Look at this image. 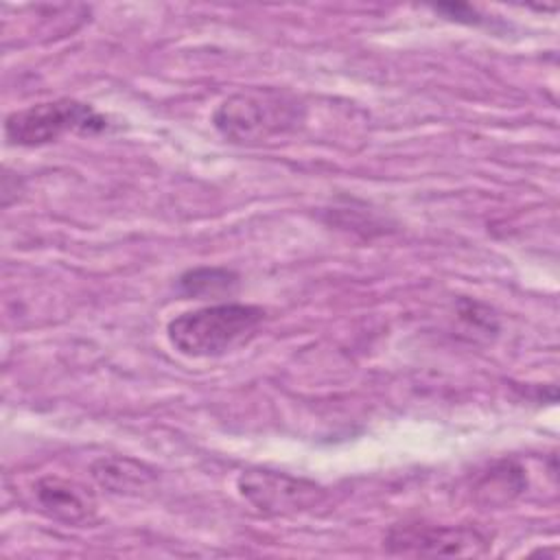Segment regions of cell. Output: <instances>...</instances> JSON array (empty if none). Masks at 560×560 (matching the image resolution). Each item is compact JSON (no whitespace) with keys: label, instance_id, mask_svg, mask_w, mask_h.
Returning <instances> with one entry per match:
<instances>
[{"label":"cell","instance_id":"obj_1","mask_svg":"<svg viewBox=\"0 0 560 560\" xmlns=\"http://www.w3.org/2000/svg\"><path fill=\"white\" fill-rule=\"evenodd\" d=\"M265 311L252 304H214L173 317L166 326L171 346L195 359L221 357L254 337Z\"/></svg>","mask_w":560,"mask_h":560},{"label":"cell","instance_id":"obj_2","mask_svg":"<svg viewBox=\"0 0 560 560\" xmlns=\"http://www.w3.org/2000/svg\"><path fill=\"white\" fill-rule=\"evenodd\" d=\"M302 107L273 90L238 92L228 96L212 114L214 127L232 142L254 144L295 129Z\"/></svg>","mask_w":560,"mask_h":560},{"label":"cell","instance_id":"obj_7","mask_svg":"<svg viewBox=\"0 0 560 560\" xmlns=\"http://www.w3.org/2000/svg\"><path fill=\"white\" fill-rule=\"evenodd\" d=\"M98 486L116 494H138L155 481V470L131 457H101L92 464Z\"/></svg>","mask_w":560,"mask_h":560},{"label":"cell","instance_id":"obj_4","mask_svg":"<svg viewBox=\"0 0 560 560\" xmlns=\"http://www.w3.org/2000/svg\"><path fill=\"white\" fill-rule=\"evenodd\" d=\"M385 547L402 556H479L488 549V538L464 525L400 523L387 532Z\"/></svg>","mask_w":560,"mask_h":560},{"label":"cell","instance_id":"obj_5","mask_svg":"<svg viewBox=\"0 0 560 560\" xmlns=\"http://www.w3.org/2000/svg\"><path fill=\"white\" fill-rule=\"evenodd\" d=\"M236 486L245 501H249L262 514L300 512L317 505L324 499V488L315 481L276 470H245Z\"/></svg>","mask_w":560,"mask_h":560},{"label":"cell","instance_id":"obj_8","mask_svg":"<svg viewBox=\"0 0 560 560\" xmlns=\"http://www.w3.org/2000/svg\"><path fill=\"white\" fill-rule=\"evenodd\" d=\"M238 282V276L223 267H199L190 269L179 278V289L192 298L223 295L230 293Z\"/></svg>","mask_w":560,"mask_h":560},{"label":"cell","instance_id":"obj_6","mask_svg":"<svg viewBox=\"0 0 560 560\" xmlns=\"http://www.w3.org/2000/svg\"><path fill=\"white\" fill-rule=\"evenodd\" d=\"M31 497L39 512L68 525L90 523L96 514V501L92 492L81 483L57 475L35 479L31 486Z\"/></svg>","mask_w":560,"mask_h":560},{"label":"cell","instance_id":"obj_3","mask_svg":"<svg viewBox=\"0 0 560 560\" xmlns=\"http://www.w3.org/2000/svg\"><path fill=\"white\" fill-rule=\"evenodd\" d=\"M107 127V118L92 105L72 98H57L9 114L4 133L13 144L42 147L66 133H101Z\"/></svg>","mask_w":560,"mask_h":560}]
</instances>
